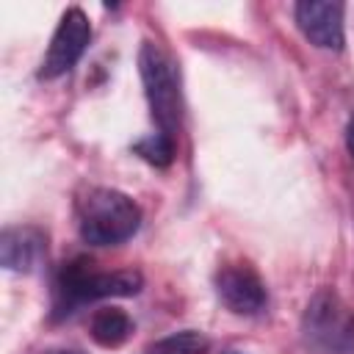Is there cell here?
Returning a JSON list of instances; mask_svg holds the SVG:
<instances>
[{"mask_svg":"<svg viewBox=\"0 0 354 354\" xmlns=\"http://www.w3.org/2000/svg\"><path fill=\"white\" fill-rule=\"evenodd\" d=\"M88 41H91V22L86 17V11L83 8H66L61 14L58 28L50 39V47L39 64V77L55 80V77L66 75L80 61Z\"/></svg>","mask_w":354,"mask_h":354,"instance_id":"5b68a950","label":"cell"},{"mask_svg":"<svg viewBox=\"0 0 354 354\" xmlns=\"http://www.w3.org/2000/svg\"><path fill=\"white\" fill-rule=\"evenodd\" d=\"M346 147H348V152H351V158H354V113H351V119H348V124H346Z\"/></svg>","mask_w":354,"mask_h":354,"instance_id":"7c38bea8","label":"cell"},{"mask_svg":"<svg viewBox=\"0 0 354 354\" xmlns=\"http://www.w3.org/2000/svg\"><path fill=\"white\" fill-rule=\"evenodd\" d=\"M138 75L158 133L174 138L183 124V88L174 58L158 41H144L138 50Z\"/></svg>","mask_w":354,"mask_h":354,"instance_id":"3957f363","label":"cell"},{"mask_svg":"<svg viewBox=\"0 0 354 354\" xmlns=\"http://www.w3.org/2000/svg\"><path fill=\"white\" fill-rule=\"evenodd\" d=\"M141 227V207L116 188H88L77 199V230L91 246H116Z\"/></svg>","mask_w":354,"mask_h":354,"instance_id":"7a4b0ae2","label":"cell"},{"mask_svg":"<svg viewBox=\"0 0 354 354\" xmlns=\"http://www.w3.org/2000/svg\"><path fill=\"white\" fill-rule=\"evenodd\" d=\"M301 340L313 354H354V310L346 299L321 288L301 313Z\"/></svg>","mask_w":354,"mask_h":354,"instance_id":"277c9868","label":"cell"},{"mask_svg":"<svg viewBox=\"0 0 354 354\" xmlns=\"http://www.w3.org/2000/svg\"><path fill=\"white\" fill-rule=\"evenodd\" d=\"M144 285L141 271L136 268H116V271H100L91 260L75 257L64 263L55 274L53 285V315L66 318L77 307L102 301V299H124L136 296Z\"/></svg>","mask_w":354,"mask_h":354,"instance_id":"6da1fadb","label":"cell"},{"mask_svg":"<svg viewBox=\"0 0 354 354\" xmlns=\"http://www.w3.org/2000/svg\"><path fill=\"white\" fill-rule=\"evenodd\" d=\"M47 254V235L39 227L30 224H17L6 227L0 235V263L6 271L28 274L36 271L39 263Z\"/></svg>","mask_w":354,"mask_h":354,"instance_id":"ba28073f","label":"cell"},{"mask_svg":"<svg viewBox=\"0 0 354 354\" xmlns=\"http://www.w3.org/2000/svg\"><path fill=\"white\" fill-rule=\"evenodd\" d=\"M216 293L235 315H257L268 301L266 282L249 263H227L224 268H218Z\"/></svg>","mask_w":354,"mask_h":354,"instance_id":"52a82bcc","label":"cell"},{"mask_svg":"<svg viewBox=\"0 0 354 354\" xmlns=\"http://www.w3.org/2000/svg\"><path fill=\"white\" fill-rule=\"evenodd\" d=\"M44 354H80V351H66V348H61V351H44Z\"/></svg>","mask_w":354,"mask_h":354,"instance_id":"4fadbf2b","label":"cell"},{"mask_svg":"<svg viewBox=\"0 0 354 354\" xmlns=\"http://www.w3.org/2000/svg\"><path fill=\"white\" fill-rule=\"evenodd\" d=\"M174 149H177V144H174V138L166 136V133H149V136H144V138H138V141L133 144V152H136L141 160H147L149 166H155V169L171 166Z\"/></svg>","mask_w":354,"mask_h":354,"instance_id":"8fae6325","label":"cell"},{"mask_svg":"<svg viewBox=\"0 0 354 354\" xmlns=\"http://www.w3.org/2000/svg\"><path fill=\"white\" fill-rule=\"evenodd\" d=\"M296 25L304 33V39L318 47V50H329V53H340L346 44V6L343 3H329V0H304L296 3L293 8Z\"/></svg>","mask_w":354,"mask_h":354,"instance_id":"8992f818","label":"cell"},{"mask_svg":"<svg viewBox=\"0 0 354 354\" xmlns=\"http://www.w3.org/2000/svg\"><path fill=\"white\" fill-rule=\"evenodd\" d=\"M88 335L102 348H119L133 335V318L119 307H102L88 321Z\"/></svg>","mask_w":354,"mask_h":354,"instance_id":"9c48e42d","label":"cell"},{"mask_svg":"<svg viewBox=\"0 0 354 354\" xmlns=\"http://www.w3.org/2000/svg\"><path fill=\"white\" fill-rule=\"evenodd\" d=\"M210 340L199 329H180L147 346V354H205Z\"/></svg>","mask_w":354,"mask_h":354,"instance_id":"30bf717a","label":"cell"}]
</instances>
